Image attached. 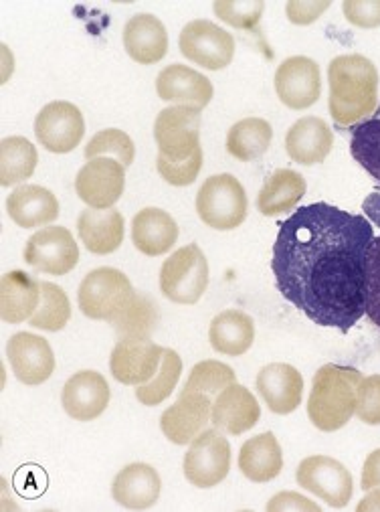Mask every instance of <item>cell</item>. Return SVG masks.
<instances>
[{"instance_id": "6da1fadb", "label": "cell", "mask_w": 380, "mask_h": 512, "mask_svg": "<svg viewBox=\"0 0 380 512\" xmlns=\"http://www.w3.org/2000/svg\"><path fill=\"white\" fill-rule=\"evenodd\" d=\"M372 223L328 203L298 209L279 225L271 272L279 294L314 324L346 334L364 316V260Z\"/></svg>"}, {"instance_id": "7a4b0ae2", "label": "cell", "mask_w": 380, "mask_h": 512, "mask_svg": "<svg viewBox=\"0 0 380 512\" xmlns=\"http://www.w3.org/2000/svg\"><path fill=\"white\" fill-rule=\"evenodd\" d=\"M330 116L340 128H352L378 108V71L364 55H340L328 65Z\"/></svg>"}, {"instance_id": "3957f363", "label": "cell", "mask_w": 380, "mask_h": 512, "mask_svg": "<svg viewBox=\"0 0 380 512\" xmlns=\"http://www.w3.org/2000/svg\"><path fill=\"white\" fill-rule=\"evenodd\" d=\"M362 373L354 367L324 365L314 375L308 417L320 432H338L356 413Z\"/></svg>"}, {"instance_id": "277c9868", "label": "cell", "mask_w": 380, "mask_h": 512, "mask_svg": "<svg viewBox=\"0 0 380 512\" xmlns=\"http://www.w3.org/2000/svg\"><path fill=\"white\" fill-rule=\"evenodd\" d=\"M209 288V262L197 243L176 249L160 268V290L174 304H197Z\"/></svg>"}, {"instance_id": "5b68a950", "label": "cell", "mask_w": 380, "mask_h": 512, "mask_svg": "<svg viewBox=\"0 0 380 512\" xmlns=\"http://www.w3.org/2000/svg\"><path fill=\"white\" fill-rule=\"evenodd\" d=\"M134 296L136 292L128 276L116 268H98L83 278L77 302L87 318L114 322Z\"/></svg>"}, {"instance_id": "8992f818", "label": "cell", "mask_w": 380, "mask_h": 512, "mask_svg": "<svg viewBox=\"0 0 380 512\" xmlns=\"http://www.w3.org/2000/svg\"><path fill=\"white\" fill-rule=\"evenodd\" d=\"M197 213L217 231L237 229L247 217V193L233 175L209 177L197 193Z\"/></svg>"}, {"instance_id": "52a82bcc", "label": "cell", "mask_w": 380, "mask_h": 512, "mask_svg": "<svg viewBox=\"0 0 380 512\" xmlns=\"http://www.w3.org/2000/svg\"><path fill=\"white\" fill-rule=\"evenodd\" d=\"M203 110L195 106L164 108L154 122V138L160 156L186 160L201 148Z\"/></svg>"}, {"instance_id": "ba28073f", "label": "cell", "mask_w": 380, "mask_h": 512, "mask_svg": "<svg viewBox=\"0 0 380 512\" xmlns=\"http://www.w3.org/2000/svg\"><path fill=\"white\" fill-rule=\"evenodd\" d=\"M186 480L197 488H213L221 484L231 470V446L223 432L205 430L184 454L182 464Z\"/></svg>"}, {"instance_id": "9c48e42d", "label": "cell", "mask_w": 380, "mask_h": 512, "mask_svg": "<svg viewBox=\"0 0 380 512\" xmlns=\"http://www.w3.org/2000/svg\"><path fill=\"white\" fill-rule=\"evenodd\" d=\"M180 53L209 71H219L231 65L235 57V39L219 25L197 19L184 25L178 37Z\"/></svg>"}, {"instance_id": "30bf717a", "label": "cell", "mask_w": 380, "mask_h": 512, "mask_svg": "<svg viewBox=\"0 0 380 512\" xmlns=\"http://www.w3.org/2000/svg\"><path fill=\"white\" fill-rule=\"evenodd\" d=\"M126 187V166L116 158H93L77 173L75 191L77 197L89 209H114L124 195Z\"/></svg>"}, {"instance_id": "8fae6325", "label": "cell", "mask_w": 380, "mask_h": 512, "mask_svg": "<svg viewBox=\"0 0 380 512\" xmlns=\"http://www.w3.org/2000/svg\"><path fill=\"white\" fill-rule=\"evenodd\" d=\"M25 262L43 274L65 276L79 264V247L65 227H43L25 245Z\"/></svg>"}, {"instance_id": "7c38bea8", "label": "cell", "mask_w": 380, "mask_h": 512, "mask_svg": "<svg viewBox=\"0 0 380 512\" xmlns=\"http://www.w3.org/2000/svg\"><path fill=\"white\" fill-rule=\"evenodd\" d=\"M298 484L334 508H344L354 492L352 474L330 456H310L296 472Z\"/></svg>"}, {"instance_id": "4fadbf2b", "label": "cell", "mask_w": 380, "mask_h": 512, "mask_svg": "<svg viewBox=\"0 0 380 512\" xmlns=\"http://www.w3.org/2000/svg\"><path fill=\"white\" fill-rule=\"evenodd\" d=\"M275 92L285 108H312L322 94V77L318 63L302 55L285 59L275 71Z\"/></svg>"}, {"instance_id": "5bb4252c", "label": "cell", "mask_w": 380, "mask_h": 512, "mask_svg": "<svg viewBox=\"0 0 380 512\" xmlns=\"http://www.w3.org/2000/svg\"><path fill=\"white\" fill-rule=\"evenodd\" d=\"M213 397L201 391L182 389L176 403L170 405L160 417L162 434L176 446H188L205 432L211 421Z\"/></svg>"}, {"instance_id": "9a60e30c", "label": "cell", "mask_w": 380, "mask_h": 512, "mask_svg": "<svg viewBox=\"0 0 380 512\" xmlns=\"http://www.w3.org/2000/svg\"><path fill=\"white\" fill-rule=\"evenodd\" d=\"M85 134L81 110L71 102H51L35 118L39 144L53 154H67L79 146Z\"/></svg>"}, {"instance_id": "2e32d148", "label": "cell", "mask_w": 380, "mask_h": 512, "mask_svg": "<svg viewBox=\"0 0 380 512\" xmlns=\"http://www.w3.org/2000/svg\"><path fill=\"white\" fill-rule=\"evenodd\" d=\"M164 349L150 338H122L112 351L110 371L122 385H144L160 369Z\"/></svg>"}, {"instance_id": "e0dca14e", "label": "cell", "mask_w": 380, "mask_h": 512, "mask_svg": "<svg viewBox=\"0 0 380 512\" xmlns=\"http://www.w3.org/2000/svg\"><path fill=\"white\" fill-rule=\"evenodd\" d=\"M7 357L15 377L25 385H41L55 371V355L43 336L17 332L7 345Z\"/></svg>"}, {"instance_id": "ac0fdd59", "label": "cell", "mask_w": 380, "mask_h": 512, "mask_svg": "<svg viewBox=\"0 0 380 512\" xmlns=\"http://www.w3.org/2000/svg\"><path fill=\"white\" fill-rule=\"evenodd\" d=\"M110 385L98 371H79L63 387L61 403L75 421L98 419L110 405Z\"/></svg>"}, {"instance_id": "d6986e66", "label": "cell", "mask_w": 380, "mask_h": 512, "mask_svg": "<svg viewBox=\"0 0 380 512\" xmlns=\"http://www.w3.org/2000/svg\"><path fill=\"white\" fill-rule=\"evenodd\" d=\"M158 98L176 106L205 108L213 100V83L209 77L188 65H168L156 79Z\"/></svg>"}, {"instance_id": "ffe728a7", "label": "cell", "mask_w": 380, "mask_h": 512, "mask_svg": "<svg viewBox=\"0 0 380 512\" xmlns=\"http://www.w3.org/2000/svg\"><path fill=\"white\" fill-rule=\"evenodd\" d=\"M257 391L275 415L294 413L304 395L302 373L288 363L265 365L257 375Z\"/></svg>"}, {"instance_id": "44dd1931", "label": "cell", "mask_w": 380, "mask_h": 512, "mask_svg": "<svg viewBox=\"0 0 380 512\" xmlns=\"http://www.w3.org/2000/svg\"><path fill=\"white\" fill-rule=\"evenodd\" d=\"M261 417V407L253 393L233 383L227 389H223L215 401L211 411V423L219 432H225L229 436H241L249 430H253Z\"/></svg>"}, {"instance_id": "7402d4cb", "label": "cell", "mask_w": 380, "mask_h": 512, "mask_svg": "<svg viewBox=\"0 0 380 512\" xmlns=\"http://www.w3.org/2000/svg\"><path fill=\"white\" fill-rule=\"evenodd\" d=\"M334 146V134L330 126L316 116L298 120L285 136V150L288 156L304 166L320 164L328 158Z\"/></svg>"}, {"instance_id": "603a6c76", "label": "cell", "mask_w": 380, "mask_h": 512, "mask_svg": "<svg viewBox=\"0 0 380 512\" xmlns=\"http://www.w3.org/2000/svg\"><path fill=\"white\" fill-rule=\"evenodd\" d=\"M77 233L87 251L108 255L124 243V217L118 209H85L77 219Z\"/></svg>"}, {"instance_id": "cb8c5ba5", "label": "cell", "mask_w": 380, "mask_h": 512, "mask_svg": "<svg viewBox=\"0 0 380 512\" xmlns=\"http://www.w3.org/2000/svg\"><path fill=\"white\" fill-rule=\"evenodd\" d=\"M122 39L126 53L140 65H154L166 57L168 33L154 15H134L124 27Z\"/></svg>"}, {"instance_id": "d4e9b609", "label": "cell", "mask_w": 380, "mask_h": 512, "mask_svg": "<svg viewBox=\"0 0 380 512\" xmlns=\"http://www.w3.org/2000/svg\"><path fill=\"white\" fill-rule=\"evenodd\" d=\"M162 490L160 474L142 462L130 464L118 472L112 484V496L130 510H144L158 502Z\"/></svg>"}, {"instance_id": "484cf974", "label": "cell", "mask_w": 380, "mask_h": 512, "mask_svg": "<svg viewBox=\"0 0 380 512\" xmlns=\"http://www.w3.org/2000/svg\"><path fill=\"white\" fill-rule=\"evenodd\" d=\"M9 217L23 229H35L57 221V197L39 185H21L7 199Z\"/></svg>"}, {"instance_id": "4316f807", "label": "cell", "mask_w": 380, "mask_h": 512, "mask_svg": "<svg viewBox=\"0 0 380 512\" xmlns=\"http://www.w3.org/2000/svg\"><path fill=\"white\" fill-rule=\"evenodd\" d=\"M178 239V225L162 209L146 207L140 213H136L132 221V241L136 249L148 258H156V255L168 253Z\"/></svg>"}, {"instance_id": "83f0119b", "label": "cell", "mask_w": 380, "mask_h": 512, "mask_svg": "<svg viewBox=\"0 0 380 512\" xmlns=\"http://www.w3.org/2000/svg\"><path fill=\"white\" fill-rule=\"evenodd\" d=\"M41 302V284L29 274L15 270L0 280V316L9 324L31 320Z\"/></svg>"}, {"instance_id": "f1b7e54d", "label": "cell", "mask_w": 380, "mask_h": 512, "mask_svg": "<svg viewBox=\"0 0 380 512\" xmlns=\"http://www.w3.org/2000/svg\"><path fill=\"white\" fill-rule=\"evenodd\" d=\"M211 347L227 357L245 355L255 340L253 318L241 310H225L217 314L209 328Z\"/></svg>"}, {"instance_id": "f546056e", "label": "cell", "mask_w": 380, "mask_h": 512, "mask_svg": "<svg viewBox=\"0 0 380 512\" xmlns=\"http://www.w3.org/2000/svg\"><path fill=\"white\" fill-rule=\"evenodd\" d=\"M306 179L290 168H279L265 181L257 197V209L265 217L292 211L306 195Z\"/></svg>"}, {"instance_id": "4dcf8cb0", "label": "cell", "mask_w": 380, "mask_h": 512, "mask_svg": "<svg viewBox=\"0 0 380 512\" xmlns=\"http://www.w3.org/2000/svg\"><path fill=\"white\" fill-rule=\"evenodd\" d=\"M281 468V446L271 432L259 434L243 444L239 452V470L247 480L255 484L269 482L281 474Z\"/></svg>"}, {"instance_id": "1f68e13d", "label": "cell", "mask_w": 380, "mask_h": 512, "mask_svg": "<svg viewBox=\"0 0 380 512\" xmlns=\"http://www.w3.org/2000/svg\"><path fill=\"white\" fill-rule=\"evenodd\" d=\"M273 140V128L263 118H245L231 126L227 134V152L241 160L251 162L261 158Z\"/></svg>"}, {"instance_id": "d6a6232c", "label": "cell", "mask_w": 380, "mask_h": 512, "mask_svg": "<svg viewBox=\"0 0 380 512\" xmlns=\"http://www.w3.org/2000/svg\"><path fill=\"white\" fill-rule=\"evenodd\" d=\"M39 162L37 148L23 136L0 142V185L13 187L33 177Z\"/></svg>"}, {"instance_id": "836d02e7", "label": "cell", "mask_w": 380, "mask_h": 512, "mask_svg": "<svg viewBox=\"0 0 380 512\" xmlns=\"http://www.w3.org/2000/svg\"><path fill=\"white\" fill-rule=\"evenodd\" d=\"M350 152L366 173L380 183V104L370 118L352 126Z\"/></svg>"}, {"instance_id": "e575fe53", "label": "cell", "mask_w": 380, "mask_h": 512, "mask_svg": "<svg viewBox=\"0 0 380 512\" xmlns=\"http://www.w3.org/2000/svg\"><path fill=\"white\" fill-rule=\"evenodd\" d=\"M158 306L152 298L136 294L128 308L112 322L118 338H150L158 326Z\"/></svg>"}, {"instance_id": "d590c367", "label": "cell", "mask_w": 380, "mask_h": 512, "mask_svg": "<svg viewBox=\"0 0 380 512\" xmlns=\"http://www.w3.org/2000/svg\"><path fill=\"white\" fill-rule=\"evenodd\" d=\"M180 373H182V359L178 357L176 351L164 349V357H162L158 373L154 375L152 381L136 387V399L148 407L160 405L176 389V385L180 381Z\"/></svg>"}, {"instance_id": "8d00e7d4", "label": "cell", "mask_w": 380, "mask_h": 512, "mask_svg": "<svg viewBox=\"0 0 380 512\" xmlns=\"http://www.w3.org/2000/svg\"><path fill=\"white\" fill-rule=\"evenodd\" d=\"M41 284V302L29 324L39 330L47 332H59L67 326L71 318V304L63 288L51 284V282H39Z\"/></svg>"}, {"instance_id": "74e56055", "label": "cell", "mask_w": 380, "mask_h": 512, "mask_svg": "<svg viewBox=\"0 0 380 512\" xmlns=\"http://www.w3.org/2000/svg\"><path fill=\"white\" fill-rule=\"evenodd\" d=\"M233 383H237L235 371L221 361L209 359V361H201L193 367L188 381L184 383V389L201 391L215 399L223 389H227Z\"/></svg>"}, {"instance_id": "f35d334b", "label": "cell", "mask_w": 380, "mask_h": 512, "mask_svg": "<svg viewBox=\"0 0 380 512\" xmlns=\"http://www.w3.org/2000/svg\"><path fill=\"white\" fill-rule=\"evenodd\" d=\"M102 156H108V158L114 156L124 166H130L134 162V156H136V146L124 130L108 128V130H102V132L95 134L85 146V158L87 160L102 158Z\"/></svg>"}, {"instance_id": "ab89813d", "label": "cell", "mask_w": 380, "mask_h": 512, "mask_svg": "<svg viewBox=\"0 0 380 512\" xmlns=\"http://www.w3.org/2000/svg\"><path fill=\"white\" fill-rule=\"evenodd\" d=\"M215 15L241 31H253L265 11L263 0H215Z\"/></svg>"}, {"instance_id": "60d3db41", "label": "cell", "mask_w": 380, "mask_h": 512, "mask_svg": "<svg viewBox=\"0 0 380 512\" xmlns=\"http://www.w3.org/2000/svg\"><path fill=\"white\" fill-rule=\"evenodd\" d=\"M364 314L380 328V237H374L364 260Z\"/></svg>"}, {"instance_id": "b9f144b4", "label": "cell", "mask_w": 380, "mask_h": 512, "mask_svg": "<svg viewBox=\"0 0 380 512\" xmlns=\"http://www.w3.org/2000/svg\"><path fill=\"white\" fill-rule=\"evenodd\" d=\"M160 177L172 187H188L193 185L203 168V148H199L193 156L186 160H168L158 154L156 160Z\"/></svg>"}, {"instance_id": "7bdbcfd3", "label": "cell", "mask_w": 380, "mask_h": 512, "mask_svg": "<svg viewBox=\"0 0 380 512\" xmlns=\"http://www.w3.org/2000/svg\"><path fill=\"white\" fill-rule=\"evenodd\" d=\"M356 417L366 425H380V375H370L360 381Z\"/></svg>"}, {"instance_id": "ee69618b", "label": "cell", "mask_w": 380, "mask_h": 512, "mask_svg": "<svg viewBox=\"0 0 380 512\" xmlns=\"http://www.w3.org/2000/svg\"><path fill=\"white\" fill-rule=\"evenodd\" d=\"M344 17L360 29L380 27V0H344Z\"/></svg>"}, {"instance_id": "f6af8a7d", "label": "cell", "mask_w": 380, "mask_h": 512, "mask_svg": "<svg viewBox=\"0 0 380 512\" xmlns=\"http://www.w3.org/2000/svg\"><path fill=\"white\" fill-rule=\"evenodd\" d=\"M330 5V0H290L285 5V15H288L290 23L304 27L316 23L330 9Z\"/></svg>"}, {"instance_id": "bcb514c9", "label": "cell", "mask_w": 380, "mask_h": 512, "mask_svg": "<svg viewBox=\"0 0 380 512\" xmlns=\"http://www.w3.org/2000/svg\"><path fill=\"white\" fill-rule=\"evenodd\" d=\"M267 510L269 512H320V506L298 492L285 490L275 494L267 502Z\"/></svg>"}, {"instance_id": "7dc6e473", "label": "cell", "mask_w": 380, "mask_h": 512, "mask_svg": "<svg viewBox=\"0 0 380 512\" xmlns=\"http://www.w3.org/2000/svg\"><path fill=\"white\" fill-rule=\"evenodd\" d=\"M360 486H362L364 492L374 490V488H380V450H374V452L366 458L364 468H362Z\"/></svg>"}, {"instance_id": "c3c4849f", "label": "cell", "mask_w": 380, "mask_h": 512, "mask_svg": "<svg viewBox=\"0 0 380 512\" xmlns=\"http://www.w3.org/2000/svg\"><path fill=\"white\" fill-rule=\"evenodd\" d=\"M362 211L366 215L368 221H372L378 229H380V191L370 193L364 203H362Z\"/></svg>"}, {"instance_id": "681fc988", "label": "cell", "mask_w": 380, "mask_h": 512, "mask_svg": "<svg viewBox=\"0 0 380 512\" xmlns=\"http://www.w3.org/2000/svg\"><path fill=\"white\" fill-rule=\"evenodd\" d=\"M358 512H380V488L368 490V494L358 502Z\"/></svg>"}]
</instances>
